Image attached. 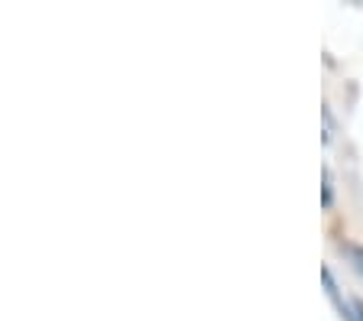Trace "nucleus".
Masks as SVG:
<instances>
[{"instance_id": "f257e3e1", "label": "nucleus", "mask_w": 363, "mask_h": 321, "mask_svg": "<svg viewBox=\"0 0 363 321\" xmlns=\"http://www.w3.org/2000/svg\"><path fill=\"white\" fill-rule=\"evenodd\" d=\"M344 253H347L350 260H354V266L363 273V247H354V244H344Z\"/></svg>"}, {"instance_id": "f03ea898", "label": "nucleus", "mask_w": 363, "mask_h": 321, "mask_svg": "<svg viewBox=\"0 0 363 321\" xmlns=\"http://www.w3.org/2000/svg\"><path fill=\"white\" fill-rule=\"evenodd\" d=\"M331 201H334V195H331V172L325 169V195H321V205L331 208Z\"/></svg>"}, {"instance_id": "7ed1b4c3", "label": "nucleus", "mask_w": 363, "mask_h": 321, "mask_svg": "<svg viewBox=\"0 0 363 321\" xmlns=\"http://www.w3.org/2000/svg\"><path fill=\"white\" fill-rule=\"evenodd\" d=\"M354 308H357V321H363V302H357Z\"/></svg>"}]
</instances>
